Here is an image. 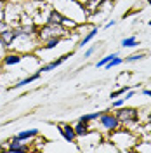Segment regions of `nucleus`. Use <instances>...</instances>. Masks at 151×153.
<instances>
[{
    "label": "nucleus",
    "instance_id": "f257e3e1",
    "mask_svg": "<svg viewBox=\"0 0 151 153\" xmlns=\"http://www.w3.org/2000/svg\"><path fill=\"white\" fill-rule=\"evenodd\" d=\"M110 141L116 146L118 152H132L135 144L139 143L137 134H134L130 129H123L122 125L118 129H115L113 132H110Z\"/></svg>",
    "mask_w": 151,
    "mask_h": 153
},
{
    "label": "nucleus",
    "instance_id": "f03ea898",
    "mask_svg": "<svg viewBox=\"0 0 151 153\" xmlns=\"http://www.w3.org/2000/svg\"><path fill=\"white\" fill-rule=\"evenodd\" d=\"M54 9H57L63 16H68V18L75 19L78 25L87 23V16H89V14L85 12L84 4L78 2V0H59Z\"/></svg>",
    "mask_w": 151,
    "mask_h": 153
},
{
    "label": "nucleus",
    "instance_id": "7ed1b4c3",
    "mask_svg": "<svg viewBox=\"0 0 151 153\" xmlns=\"http://www.w3.org/2000/svg\"><path fill=\"white\" fill-rule=\"evenodd\" d=\"M99 127H101V131L104 132H113L115 129H118L120 127V120H118V117L116 113H111V111H103V113L99 115Z\"/></svg>",
    "mask_w": 151,
    "mask_h": 153
},
{
    "label": "nucleus",
    "instance_id": "20e7f679",
    "mask_svg": "<svg viewBox=\"0 0 151 153\" xmlns=\"http://www.w3.org/2000/svg\"><path fill=\"white\" fill-rule=\"evenodd\" d=\"M116 117L120 120V125H132L139 120V111L135 108H125V106H122L116 111Z\"/></svg>",
    "mask_w": 151,
    "mask_h": 153
},
{
    "label": "nucleus",
    "instance_id": "39448f33",
    "mask_svg": "<svg viewBox=\"0 0 151 153\" xmlns=\"http://www.w3.org/2000/svg\"><path fill=\"white\" fill-rule=\"evenodd\" d=\"M57 129H59V132L63 134L64 141H68V143H75V141H76V134H75V129H73V125L57 124Z\"/></svg>",
    "mask_w": 151,
    "mask_h": 153
},
{
    "label": "nucleus",
    "instance_id": "423d86ee",
    "mask_svg": "<svg viewBox=\"0 0 151 153\" xmlns=\"http://www.w3.org/2000/svg\"><path fill=\"white\" fill-rule=\"evenodd\" d=\"M5 152H9V153H26V152H30V148L26 144H21V141L14 136V137L10 139L9 146L5 148Z\"/></svg>",
    "mask_w": 151,
    "mask_h": 153
},
{
    "label": "nucleus",
    "instance_id": "0eeeda50",
    "mask_svg": "<svg viewBox=\"0 0 151 153\" xmlns=\"http://www.w3.org/2000/svg\"><path fill=\"white\" fill-rule=\"evenodd\" d=\"M73 129H75V134L76 137H82V136H85V134L89 132V131H92L94 127L90 125V122H85V120H78L75 125H73Z\"/></svg>",
    "mask_w": 151,
    "mask_h": 153
},
{
    "label": "nucleus",
    "instance_id": "6e6552de",
    "mask_svg": "<svg viewBox=\"0 0 151 153\" xmlns=\"http://www.w3.org/2000/svg\"><path fill=\"white\" fill-rule=\"evenodd\" d=\"M23 54H21V52H9V54H5V56H4V59H2V61H4V65H5V66H12V65H19V63H21V61H23Z\"/></svg>",
    "mask_w": 151,
    "mask_h": 153
},
{
    "label": "nucleus",
    "instance_id": "1a4fd4ad",
    "mask_svg": "<svg viewBox=\"0 0 151 153\" xmlns=\"http://www.w3.org/2000/svg\"><path fill=\"white\" fill-rule=\"evenodd\" d=\"M82 4H84L85 12H87L89 16H92V14H95V12L99 10L101 4H103V0H84Z\"/></svg>",
    "mask_w": 151,
    "mask_h": 153
},
{
    "label": "nucleus",
    "instance_id": "9d476101",
    "mask_svg": "<svg viewBox=\"0 0 151 153\" xmlns=\"http://www.w3.org/2000/svg\"><path fill=\"white\" fill-rule=\"evenodd\" d=\"M71 54H73V52H70V54H64V56H61L59 59H56V61H52V63H49V65H42V66L38 68V70H40L42 73H44V71H50V70H54V68H57L59 65H63V63H64V61H66L68 57L71 56Z\"/></svg>",
    "mask_w": 151,
    "mask_h": 153
},
{
    "label": "nucleus",
    "instance_id": "9b49d317",
    "mask_svg": "<svg viewBox=\"0 0 151 153\" xmlns=\"http://www.w3.org/2000/svg\"><path fill=\"white\" fill-rule=\"evenodd\" d=\"M40 75H42V71L40 70H37L33 75H30V76H26V78H23V80H18L14 85L10 87V89H19V87H24V85H28V84H31V82H35V80H38L40 78Z\"/></svg>",
    "mask_w": 151,
    "mask_h": 153
},
{
    "label": "nucleus",
    "instance_id": "f8f14e48",
    "mask_svg": "<svg viewBox=\"0 0 151 153\" xmlns=\"http://www.w3.org/2000/svg\"><path fill=\"white\" fill-rule=\"evenodd\" d=\"M63 21V14L59 12L57 9H50L47 14V23L49 25H61Z\"/></svg>",
    "mask_w": 151,
    "mask_h": 153
},
{
    "label": "nucleus",
    "instance_id": "ddd939ff",
    "mask_svg": "<svg viewBox=\"0 0 151 153\" xmlns=\"http://www.w3.org/2000/svg\"><path fill=\"white\" fill-rule=\"evenodd\" d=\"M0 40H2V44H4L5 47L9 49V45L14 42V30L7 28L5 31H2V33H0Z\"/></svg>",
    "mask_w": 151,
    "mask_h": 153
},
{
    "label": "nucleus",
    "instance_id": "4468645a",
    "mask_svg": "<svg viewBox=\"0 0 151 153\" xmlns=\"http://www.w3.org/2000/svg\"><path fill=\"white\" fill-rule=\"evenodd\" d=\"M97 31H99V30H97V26H92V28H90V31H89V33H85L84 37H82V40L78 42V47L84 49L85 45H87V44H89V42H90L95 35H97Z\"/></svg>",
    "mask_w": 151,
    "mask_h": 153
},
{
    "label": "nucleus",
    "instance_id": "2eb2a0df",
    "mask_svg": "<svg viewBox=\"0 0 151 153\" xmlns=\"http://www.w3.org/2000/svg\"><path fill=\"white\" fill-rule=\"evenodd\" d=\"M37 136H38L37 129H30V131H23V132H19L16 137H18L19 141L23 143V141H28V139H31V137H37Z\"/></svg>",
    "mask_w": 151,
    "mask_h": 153
},
{
    "label": "nucleus",
    "instance_id": "dca6fc26",
    "mask_svg": "<svg viewBox=\"0 0 151 153\" xmlns=\"http://www.w3.org/2000/svg\"><path fill=\"white\" fill-rule=\"evenodd\" d=\"M61 26H63L64 30H68V31H70V28H71V30H76V26H78V23H76L75 19L68 18V16H63V21H61Z\"/></svg>",
    "mask_w": 151,
    "mask_h": 153
},
{
    "label": "nucleus",
    "instance_id": "f3484780",
    "mask_svg": "<svg viewBox=\"0 0 151 153\" xmlns=\"http://www.w3.org/2000/svg\"><path fill=\"white\" fill-rule=\"evenodd\" d=\"M61 42V37H52V38H47V40H44V44H42V47L44 49H54L57 47V44Z\"/></svg>",
    "mask_w": 151,
    "mask_h": 153
},
{
    "label": "nucleus",
    "instance_id": "a211bd4d",
    "mask_svg": "<svg viewBox=\"0 0 151 153\" xmlns=\"http://www.w3.org/2000/svg\"><path fill=\"white\" fill-rule=\"evenodd\" d=\"M135 45H139V42H137V38L134 37H127L122 40V47L123 49H129V47H135Z\"/></svg>",
    "mask_w": 151,
    "mask_h": 153
},
{
    "label": "nucleus",
    "instance_id": "6ab92c4d",
    "mask_svg": "<svg viewBox=\"0 0 151 153\" xmlns=\"http://www.w3.org/2000/svg\"><path fill=\"white\" fill-rule=\"evenodd\" d=\"M122 63H123L122 57H120V56H115L113 59H110V61L104 65V68H106V70H111V68H115V66H120Z\"/></svg>",
    "mask_w": 151,
    "mask_h": 153
},
{
    "label": "nucleus",
    "instance_id": "aec40b11",
    "mask_svg": "<svg viewBox=\"0 0 151 153\" xmlns=\"http://www.w3.org/2000/svg\"><path fill=\"white\" fill-rule=\"evenodd\" d=\"M130 89V85H123V87H120L118 91H113L111 94H110V99H116V97H120V96H123L127 91Z\"/></svg>",
    "mask_w": 151,
    "mask_h": 153
},
{
    "label": "nucleus",
    "instance_id": "412c9836",
    "mask_svg": "<svg viewBox=\"0 0 151 153\" xmlns=\"http://www.w3.org/2000/svg\"><path fill=\"white\" fill-rule=\"evenodd\" d=\"M144 57H146V52H135V54H130V56L127 57L125 61H127V63H135V61L144 59Z\"/></svg>",
    "mask_w": 151,
    "mask_h": 153
},
{
    "label": "nucleus",
    "instance_id": "4be33fe9",
    "mask_svg": "<svg viewBox=\"0 0 151 153\" xmlns=\"http://www.w3.org/2000/svg\"><path fill=\"white\" fill-rule=\"evenodd\" d=\"M115 56H118V52H113V54H108V56L101 57V59H99V61H97V65H95V66H97V68H103L104 65H106V63H108V61H110V59H113Z\"/></svg>",
    "mask_w": 151,
    "mask_h": 153
},
{
    "label": "nucleus",
    "instance_id": "5701e85b",
    "mask_svg": "<svg viewBox=\"0 0 151 153\" xmlns=\"http://www.w3.org/2000/svg\"><path fill=\"white\" fill-rule=\"evenodd\" d=\"M101 113H87V115H82L78 120H85V122H92V120H97Z\"/></svg>",
    "mask_w": 151,
    "mask_h": 153
},
{
    "label": "nucleus",
    "instance_id": "b1692460",
    "mask_svg": "<svg viewBox=\"0 0 151 153\" xmlns=\"http://www.w3.org/2000/svg\"><path fill=\"white\" fill-rule=\"evenodd\" d=\"M125 105V99H123V96H120V97H116V99H115L113 101V108H122V106Z\"/></svg>",
    "mask_w": 151,
    "mask_h": 153
},
{
    "label": "nucleus",
    "instance_id": "393cba45",
    "mask_svg": "<svg viewBox=\"0 0 151 153\" xmlns=\"http://www.w3.org/2000/svg\"><path fill=\"white\" fill-rule=\"evenodd\" d=\"M0 21H5V2H0Z\"/></svg>",
    "mask_w": 151,
    "mask_h": 153
},
{
    "label": "nucleus",
    "instance_id": "a878e982",
    "mask_svg": "<svg viewBox=\"0 0 151 153\" xmlns=\"http://www.w3.org/2000/svg\"><path fill=\"white\" fill-rule=\"evenodd\" d=\"M95 49H97V45H92V47H89V49H87V51L84 52V57H90V56H92V54L95 52Z\"/></svg>",
    "mask_w": 151,
    "mask_h": 153
},
{
    "label": "nucleus",
    "instance_id": "bb28decb",
    "mask_svg": "<svg viewBox=\"0 0 151 153\" xmlns=\"http://www.w3.org/2000/svg\"><path fill=\"white\" fill-rule=\"evenodd\" d=\"M129 76H130V73H120V75H118V82H123V80L127 82Z\"/></svg>",
    "mask_w": 151,
    "mask_h": 153
},
{
    "label": "nucleus",
    "instance_id": "cd10ccee",
    "mask_svg": "<svg viewBox=\"0 0 151 153\" xmlns=\"http://www.w3.org/2000/svg\"><path fill=\"white\" fill-rule=\"evenodd\" d=\"M7 28H10L9 25H7L5 21H0V33H2V31H5V30H7Z\"/></svg>",
    "mask_w": 151,
    "mask_h": 153
},
{
    "label": "nucleus",
    "instance_id": "c85d7f7f",
    "mask_svg": "<svg viewBox=\"0 0 151 153\" xmlns=\"http://www.w3.org/2000/svg\"><path fill=\"white\" fill-rule=\"evenodd\" d=\"M115 25H116V21H115V19H111V21H108V23L104 25V28L108 30V28H111V26H115Z\"/></svg>",
    "mask_w": 151,
    "mask_h": 153
},
{
    "label": "nucleus",
    "instance_id": "c756f323",
    "mask_svg": "<svg viewBox=\"0 0 151 153\" xmlns=\"http://www.w3.org/2000/svg\"><path fill=\"white\" fill-rule=\"evenodd\" d=\"M142 94L148 96V97H151V89H144V91H142Z\"/></svg>",
    "mask_w": 151,
    "mask_h": 153
},
{
    "label": "nucleus",
    "instance_id": "7c9ffc66",
    "mask_svg": "<svg viewBox=\"0 0 151 153\" xmlns=\"http://www.w3.org/2000/svg\"><path fill=\"white\" fill-rule=\"evenodd\" d=\"M148 122L151 124V110H150V115H148Z\"/></svg>",
    "mask_w": 151,
    "mask_h": 153
},
{
    "label": "nucleus",
    "instance_id": "2f4dec72",
    "mask_svg": "<svg viewBox=\"0 0 151 153\" xmlns=\"http://www.w3.org/2000/svg\"><path fill=\"white\" fill-rule=\"evenodd\" d=\"M0 152H5V148H4V146H0Z\"/></svg>",
    "mask_w": 151,
    "mask_h": 153
},
{
    "label": "nucleus",
    "instance_id": "473e14b6",
    "mask_svg": "<svg viewBox=\"0 0 151 153\" xmlns=\"http://www.w3.org/2000/svg\"><path fill=\"white\" fill-rule=\"evenodd\" d=\"M148 25H150V26H151V19H150V21H148Z\"/></svg>",
    "mask_w": 151,
    "mask_h": 153
},
{
    "label": "nucleus",
    "instance_id": "72a5a7b5",
    "mask_svg": "<svg viewBox=\"0 0 151 153\" xmlns=\"http://www.w3.org/2000/svg\"><path fill=\"white\" fill-rule=\"evenodd\" d=\"M78 2H84V0H78Z\"/></svg>",
    "mask_w": 151,
    "mask_h": 153
},
{
    "label": "nucleus",
    "instance_id": "f704fd0d",
    "mask_svg": "<svg viewBox=\"0 0 151 153\" xmlns=\"http://www.w3.org/2000/svg\"><path fill=\"white\" fill-rule=\"evenodd\" d=\"M113 2H115V0H113Z\"/></svg>",
    "mask_w": 151,
    "mask_h": 153
}]
</instances>
